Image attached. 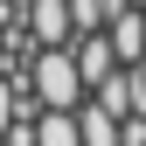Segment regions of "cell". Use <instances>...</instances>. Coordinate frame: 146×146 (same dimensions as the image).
I'll use <instances>...</instances> for the list:
<instances>
[{
	"instance_id": "cell-4",
	"label": "cell",
	"mask_w": 146,
	"mask_h": 146,
	"mask_svg": "<svg viewBox=\"0 0 146 146\" xmlns=\"http://www.w3.org/2000/svg\"><path fill=\"white\" fill-rule=\"evenodd\" d=\"M77 70H84V84H90V90H98V84H111V77H118L111 42H104V35H77Z\"/></svg>"
},
{
	"instance_id": "cell-9",
	"label": "cell",
	"mask_w": 146,
	"mask_h": 146,
	"mask_svg": "<svg viewBox=\"0 0 146 146\" xmlns=\"http://www.w3.org/2000/svg\"><path fill=\"white\" fill-rule=\"evenodd\" d=\"M7 125H14V84L0 77V139H7Z\"/></svg>"
},
{
	"instance_id": "cell-2",
	"label": "cell",
	"mask_w": 146,
	"mask_h": 146,
	"mask_svg": "<svg viewBox=\"0 0 146 146\" xmlns=\"http://www.w3.org/2000/svg\"><path fill=\"white\" fill-rule=\"evenodd\" d=\"M28 35L42 49H77V21H70V0H28Z\"/></svg>"
},
{
	"instance_id": "cell-11",
	"label": "cell",
	"mask_w": 146,
	"mask_h": 146,
	"mask_svg": "<svg viewBox=\"0 0 146 146\" xmlns=\"http://www.w3.org/2000/svg\"><path fill=\"white\" fill-rule=\"evenodd\" d=\"M139 21H146V7H139Z\"/></svg>"
},
{
	"instance_id": "cell-8",
	"label": "cell",
	"mask_w": 146,
	"mask_h": 146,
	"mask_svg": "<svg viewBox=\"0 0 146 146\" xmlns=\"http://www.w3.org/2000/svg\"><path fill=\"white\" fill-rule=\"evenodd\" d=\"M70 21H77V35H104L111 7H104V0H70Z\"/></svg>"
},
{
	"instance_id": "cell-5",
	"label": "cell",
	"mask_w": 146,
	"mask_h": 146,
	"mask_svg": "<svg viewBox=\"0 0 146 146\" xmlns=\"http://www.w3.org/2000/svg\"><path fill=\"white\" fill-rule=\"evenodd\" d=\"M90 98H98L111 118H132V111H146V98H139V77H132V70H118V77H111V84H98Z\"/></svg>"
},
{
	"instance_id": "cell-6",
	"label": "cell",
	"mask_w": 146,
	"mask_h": 146,
	"mask_svg": "<svg viewBox=\"0 0 146 146\" xmlns=\"http://www.w3.org/2000/svg\"><path fill=\"white\" fill-rule=\"evenodd\" d=\"M77 125H84V146H125V125L104 111L98 98H84V111H77Z\"/></svg>"
},
{
	"instance_id": "cell-10",
	"label": "cell",
	"mask_w": 146,
	"mask_h": 146,
	"mask_svg": "<svg viewBox=\"0 0 146 146\" xmlns=\"http://www.w3.org/2000/svg\"><path fill=\"white\" fill-rule=\"evenodd\" d=\"M0 49H7V35H0Z\"/></svg>"
},
{
	"instance_id": "cell-1",
	"label": "cell",
	"mask_w": 146,
	"mask_h": 146,
	"mask_svg": "<svg viewBox=\"0 0 146 146\" xmlns=\"http://www.w3.org/2000/svg\"><path fill=\"white\" fill-rule=\"evenodd\" d=\"M28 84H35L42 111H84V98H90V84L77 70V49H42L35 70H28Z\"/></svg>"
},
{
	"instance_id": "cell-7",
	"label": "cell",
	"mask_w": 146,
	"mask_h": 146,
	"mask_svg": "<svg viewBox=\"0 0 146 146\" xmlns=\"http://www.w3.org/2000/svg\"><path fill=\"white\" fill-rule=\"evenodd\" d=\"M35 146H84L77 111H42V118H35Z\"/></svg>"
},
{
	"instance_id": "cell-3",
	"label": "cell",
	"mask_w": 146,
	"mask_h": 146,
	"mask_svg": "<svg viewBox=\"0 0 146 146\" xmlns=\"http://www.w3.org/2000/svg\"><path fill=\"white\" fill-rule=\"evenodd\" d=\"M104 42H111V56H118V70H132V63H146V21H139V7H125V14H111V28H104Z\"/></svg>"
}]
</instances>
